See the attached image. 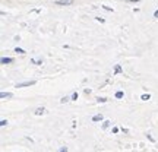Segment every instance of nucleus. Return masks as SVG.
I'll list each match as a JSON object with an SVG mask.
<instances>
[{
	"label": "nucleus",
	"instance_id": "nucleus-1",
	"mask_svg": "<svg viewBox=\"0 0 158 152\" xmlns=\"http://www.w3.org/2000/svg\"><path fill=\"white\" fill-rule=\"evenodd\" d=\"M57 6H70L73 5V0H56Z\"/></svg>",
	"mask_w": 158,
	"mask_h": 152
},
{
	"label": "nucleus",
	"instance_id": "nucleus-19",
	"mask_svg": "<svg viewBox=\"0 0 158 152\" xmlns=\"http://www.w3.org/2000/svg\"><path fill=\"white\" fill-rule=\"evenodd\" d=\"M154 16H155V18H158V10H155V12H154Z\"/></svg>",
	"mask_w": 158,
	"mask_h": 152
},
{
	"label": "nucleus",
	"instance_id": "nucleus-18",
	"mask_svg": "<svg viewBox=\"0 0 158 152\" xmlns=\"http://www.w3.org/2000/svg\"><path fill=\"white\" fill-rule=\"evenodd\" d=\"M125 2H129V3H138L139 0H125Z\"/></svg>",
	"mask_w": 158,
	"mask_h": 152
},
{
	"label": "nucleus",
	"instance_id": "nucleus-15",
	"mask_svg": "<svg viewBox=\"0 0 158 152\" xmlns=\"http://www.w3.org/2000/svg\"><path fill=\"white\" fill-rule=\"evenodd\" d=\"M120 72H121V67H120V66L117 64V66L114 67V73H120Z\"/></svg>",
	"mask_w": 158,
	"mask_h": 152
},
{
	"label": "nucleus",
	"instance_id": "nucleus-2",
	"mask_svg": "<svg viewBox=\"0 0 158 152\" xmlns=\"http://www.w3.org/2000/svg\"><path fill=\"white\" fill-rule=\"evenodd\" d=\"M37 82L35 81H25V82H21V83H18L16 88H25V86H31V85H35Z\"/></svg>",
	"mask_w": 158,
	"mask_h": 152
},
{
	"label": "nucleus",
	"instance_id": "nucleus-10",
	"mask_svg": "<svg viewBox=\"0 0 158 152\" xmlns=\"http://www.w3.org/2000/svg\"><path fill=\"white\" fill-rule=\"evenodd\" d=\"M15 53H19V54H25L26 51H25V50H22V48H19V47H16V48H15Z\"/></svg>",
	"mask_w": 158,
	"mask_h": 152
},
{
	"label": "nucleus",
	"instance_id": "nucleus-3",
	"mask_svg": "<svg viewBox=\"0 0 158 152\" xmlns=\"http://www.w3.org/2000/svg\"><path fill=\"white\" fill-rule=\"evenodd\" d=\"M2 64H10V63H13V59L12 57H2Z\"/></svg>",
	"mask_w": 158,
	"mask_h": 152
},
{
	"label": "nucleus",
	"instance_id": "nucleus-7",
	"mask_svg": "<svg viewBox=\"0 0 158 152\" xmlns=\"http://www.w3.org/2000/svg\"><path fill=\"white\" fill-rule=\"evenodd\" d=\"M123 97H125V92H123V91H117V92H116V98H117V100H120V98H123Z\"/></svg>",
	"mask_w": 158,
	"mask_h": 152
},
{
	"label": "nucleus",
	"instance_id": "nucleus-9",
	"mask_svg": "<svg viewBox=\"0 0 158 152\" xmlns=\"http://www.w3.org/2000/svg\"><path fill=\"white\" fill-rule=\"evenodd\" d=\"M149 98H151V95H149V94H144L142 97H140V100H144V101H148Z\"/></svg>",
	"mask_w": 158,
	"mask_h": 152
},
{
	"label": "nucleus",
	"instance_id": "nucleus-14",
	"mask_svg": "<svg viewBox=\"0 0 158 152\" xmlns=\"http://www.w3.org/2000/svg\"><path fill=\"white\" fill-rule=\"evenodd\" d=\"M97 101H98V102H107V98H104V97H98V98H97Z\"/></svg>",
	"mask_w": 158,
	"mask_h": 152
},
{
	"label": "nucleus",
	"instance_id": "nucleus-4",
	"mask_svg": "<svg viewBox=\"0 0 158 152\" xmlns=\"http://www.w3.org/2000/svg\"><path fill=\"white\" fill-rule=\"evenodd\" d=\"M12 97H13V94H10V92H2V94H0V98H2V100L12 98Z\"/></svg>",
	"mask_w": 158,
	"mask_h": 152
},
{
	"label": "nucleus",
	"instance_id": "nucleus-6",
	"mask_svg": "<svg viewBox=\"0 0 158 152\" xmlns=\"http://www.w3.org/2000/svg\"><path fill=\"white\" fill-rule=\"evenodd\" d=\"M104 117H102V114H95V116L92 117V121H100V120H102Z\"/></svg>",
	"mask_w": 158,
	"mask_h": 152
},
{
	"label": "nucleus",
	"instance_id": "nucleus-16",
	"mask_svg": "<svg viewBox=\"0 0 158 152\" xmlns=\"http://www.w3.org/2000/svg\"><path fill=\"white\" fill-rule=\"evenodd\" d=\"M6 124H7V120H5V119H3L2 121H0V126H2V127H5Z\"/></svg>",
	"mask_w": 158,
	"mask_h": 152
},
{
	"label": "nucleus",
	"instance_id": "nucleus-13",
	"mask_svg": "<svg viewBox=\"0 0 158 152\" xmlns=\"http://www.w3.org/2000/svg\"><path fill=\"white\" fill-rule=\"evenodd\" d=\"M67 101H70V97H63V98L60 100V102H62V104H64V102H67Z\"/></svg>",
	"mask_w": 158,
	"mask_h": 152
},
{
	"label": "nucleus",
	"instance_id": "nucleus-12",
	"mask_svg": "<svg viewBox=\"0 0 158 152\" xmlns=\"http://www.w3.org/2000/svg\"><path fill=\"white\" fill-rule=\"evenodd\" d=\"M31 63H35L37 66H40V64H43V60H34V59H31Z\"/></svg>",
	"mask_w": 158,
	"mask_h": 152
},
{
	"label": "nucleus",
	"instance_id": "nucleus-5",
	"mask_svg": "<svg viewBox=\"0 0 158 152\" xmlns=\"http://www.w3.org/2000/svg\"><path fill=\"white\" fill-rule=\"evenodd\" d=\"M44 111H45V108H44V107H38L37 110H35V113H34V114H35V116H41V114H44Z\"/></svg>",
	"mask_w": 158,
	"mask_h": 152
},
{
	"label": "nucleus",
	"instance_id": "nucleus-11",
	"mask_svg": "<svg viewBox=\"0 0 158 152\" xmlns=\"http://www.w3.org/2000/svg\"><path fill=\"white\" fill-rule=\"evenodd\" d=\"M110 124H111V121H108V120H105V121L102 123V129H107V127H108Z\"/></svg>",
	"mask_w": 158,
	"mask_h": 152
},
{
	"label": "nucleus",
	"instance_id": "nucleus-8",
	"mask_svg": "<svg viewBox=\"0 0 158 152\" xmlns=\"http://www.w3.org/2000/svg\"><path fill=\"white\" fill-rule=\"evenodd\" d=\"M70 100H72V101H76V100H78V92H76V91L70 95Z\"/></svg>",
	"mask_w": 158,
	"mask_h": 152
},
{
	"label": "nucleus",
	"instance_id": "nucleus-17",
	"mask_svg": "<svg viewBox=\"0 0 158 152\" xmlns=\"http://www.w3.org/2000/svg\"><path fill=\"white\" fill-rule=\"evenodd\" d=\"M59 152H67V148H66V146H62V148L59 149Z\"/></svg>",
	"mask_w": 158,
	"mask_h": 152
}]
</instances>
